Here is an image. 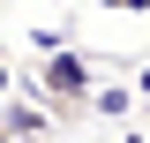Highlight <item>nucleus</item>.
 I'll return each mask as SVG.
<instances>
[{
    "label": "nucleus",
    "instance_id": "f257e3e1",
    "mask_svg": "<svg viewBox=\"0 0 150 143\" xmlns=\"http://www.w3.org/2000/svg\"><path fill=\"white\" fill-rule=\"evenodd\" d=\"M30 90H38V106L53 113V121H75V113L98 98V90H90V60H83V53H53V60H38V83H30Z\"/></svg>",
    "mask_w": 150,
    "mask_h": 143
},
{
    "label": "nucleus",
    "instance_id": "f03ea898",
    "mask_svg": "<svg viewBox=\"0 0 150 143\" xmlns=\"http://www.w3.org/2000/svg\"><path fill=\"white\" fill-rule=\"evenodd\" d=\"M90 106H98V113H105V121H120V113H128V90H98Z\"/></svg>",
    "mask_w": 150,
    "mask_h": 143
},
{
    "label": "nucleus",
    "instance_id": "7ed1b4c3",
    "mask_svg": "<svg viewBox=\"0 0 150 143\" xmlns=\"http://www.w3.org/2000/svg\"><path fill=\"white\" fill-rule=\"evenodd\" d=\"M105 8H120V15H143V8H150V0H105Z\"/></svg>",
    "mask_w": 150,
    "mask_h": 143
},
{
    "label": "nucleus",
    "instance_id": "20e7f679",
    "mask_svg": "<svg viewBox=\"0 0 150 143\" xmlns=\"http://www.w3.org/2000/svg\"><path fill=\"white\" fill-rule=\"evenodd\" d=\"M135 90H143V98H150V68H143V75H135Z\"/></svg>",
    "mask_w": 150,
    "mask_h": 143
},
{
    "label": "nucleus",
    "instance_id": "39448f33",
    "mask_svg": "<svg viewBox=\"0 0 150 143\" xmlns=\"http://www.w3.org/2000/svg\"><path fill=\"white\" fill-rule=\"evenodd\" d=\"M0 143H15V136H8V121H0Z\"/></svg>",
    "mask_w": 150,
    "mask_h": 143
}]
</instances>
